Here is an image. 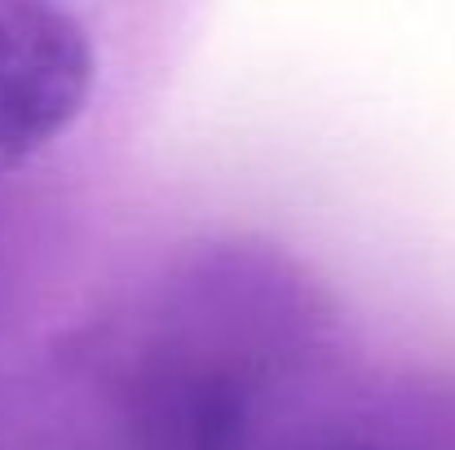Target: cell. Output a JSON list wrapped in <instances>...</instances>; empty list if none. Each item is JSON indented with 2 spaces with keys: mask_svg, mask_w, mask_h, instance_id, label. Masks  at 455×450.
Instances as JSON below:
<instances>
[{
  "mask_svg": "<svg viewBox=\"0 0 455 450\" xmlns=\"http://www.w3.org/2000/svg\"><path fill=\"white\" fill-rule=\"evenodd\" d=\"M243 384L190 353H168L147 367L133 393V450H243Z\"/></svg>",
  "mask_w": 455,
  "mask_h": 450,
  "instance_id": "cell-2",
  "label": "cell"
},
{
  "mask_svg": "<svg viewBox=\"0 0 455 450\" xmlns=\"http://www.w3.org/2000/svg\"><path fill=\"white\" fill-rule=\"evenodd\" d=\"M93 89L98 44L67 0H0V177L58 146Z\"/></svg>",
  "mask_w": 455,
  "mask_h": 450,
  "instance_id": "cell-1",
  "label": "cell"
},
{
  "mask_svg": "<svg viewBox=\"0 0 455 450\" xmlns=\"http://www.w3.org/2000/svg\"><path fill=\"white\" fill-rule=\"evenodd\" d=\"M345 450H371V446H345Z\"/></svg>",
  "mask_w": 455,
  "mask_h": 450,
  "instance_id": "cell-3",
  "label": "cell"
}]
</instances>
